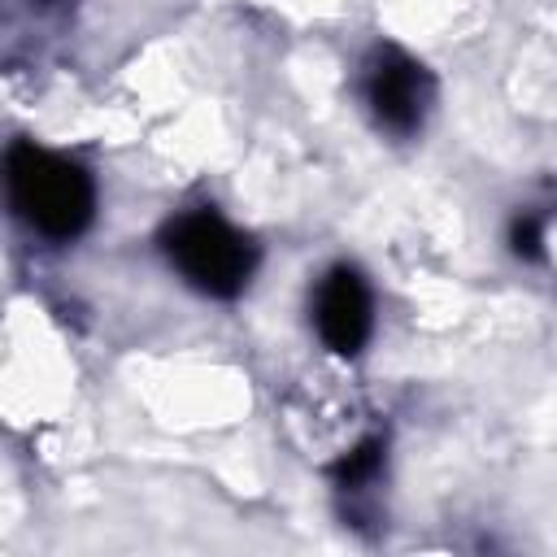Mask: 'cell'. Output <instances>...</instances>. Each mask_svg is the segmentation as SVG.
<instances>
[{
  "instance_id": "6da1fadb",
  "label": "cell",
  "mask_w": 557,
  "mask_h": 557,
  "mask_svg": "<svg viewBox=\"0 0 557 557\" xmlns=\"http://www.w3.org/2000/svg\"><path fill=\"white\" fill-rule=\"evenodd\" d=\"M4 191L13 213L44 239L70 244L96 218V183L91 174L35 139H13L4 152Z\"/></svg>"
},
{
  "instance_id": "7a4b0ae2",
  "label": "cell",
  "mask_w": 557,
  "mask_h": 557,
  "mask_svg": "<svg viewBox=\"0 0 557 557\" xmlns=\"http://www.w3.org/2000/svg\"><path fill=\"white\" fill-rule=\"evenodd\" d=\"M161 252L170 270L209 300H235L257 274V244L218 209H183L161 226Z\"/></svg>"
},
{
  "instance_id": "3957f363",
  "label": "cell",
  "mask_w": 557,
  "mask_h": 557,
  "mask_svg": "<svg viewBox=\"0 0 557 557\" xmlns=\"http://www.w3.org/2000/svg\"><path fill=\"white\" fill-rule=\"evenodd\" d=\"M361 96H366V109L379 122V131L405 139V135L422 131L426 109L435 100V83L418 57H409L396 44H379L361 65Z\"/></svg>"
},
{
  "instance_id": "277c9868",
  "label": "cell",
  "mask_w": 557,
  "mask_h": 557,
  "mask_svg": "<svg viewBox=\"0 0 557 557\" xmlns=\"http://www.w3.org/2000/svg\"><path fill=\"white\" fill-rule=\"evenodd\" d=\"M309 322L326 352L357 357L374 335V292H370L366 274L348 261L322 270V278L313 283V296H309Z\"/></svg>"
},
{
  "instance_id": "5b68a950",
  "label": "cell",
  "mask_w": 557,
  "mask_h": 557,
  "mask_svg": "<svg viewBox=\"0 0 557 557\" xmlns=\"http://www.w3.org/2000/svg\"><path fill=\"white\" fill-rule=\"evenodd\" d=\"M383 453H387L383 435H366V440H357V444L331 466L335 487H339V492H366V487L379 479V470H383Z\"/></svg>"
},
{
  "instance_id": "8992f818",
  "label": "cell",
  "mask_w": 557,
  "mask_h": 557,
  "mask_svg": "<svg viewBox=\"0 0 557 557\" xmlns=\"http://www.w3.org/2000/svg\"><path fill=\"white\" fill-rule=\"evenodd\" d=\"M509 248H513V257H522V261H540V257H544V218L518 213V218L509 222Z\"/></svg>"
},
{
  "instance_id": "52a82bcc",
  "label": "cell",
  "mask_w": 557,
  "mask_h": 557,
  "mask_svg": "<svg viewBox=\"0 0 557 557\" xmlns=\"http://www.w3.org/2000/svg\"><path fill=\"white\" fill-rule=\"evenodd\" d=\"M44 4H48V0H44Z\"/></svg>"
}]
</instances>
